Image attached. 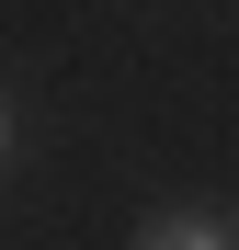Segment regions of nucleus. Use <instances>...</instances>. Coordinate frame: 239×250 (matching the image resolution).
<instances>
[{
  "instance_id": "1",
  "label": "nucleus",
  "mask_w": 239,
  "mask_h": 250,
  "mask_svg": "<svg viewBox=\"0 0 239 250\" xmlns=\"http://www.w3.org/2000/svg\"><path fill=\"white\" fill-rule=\"evenodd\" d=\"M137 250H239V239H228L217 216H159V228H148Z\"/></svg>"
}]
</instances>
